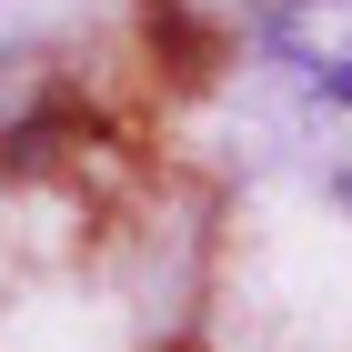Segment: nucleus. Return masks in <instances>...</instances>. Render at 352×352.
I'll use <instances>...</instances> for the list:
<instances>
[{"mask_svg": "<svg viewBox=\"0 0 352 352\" xmlns=\"http://www.w3.org/2000/svg\"><path fill=\"white\" fill-rule=\"evenodd\" d=\"M262 51L292 91H352V0H272Z\"/></svg>", "mask_w": 352, "mask_h": 352, "instance_id": "obj_1", "label": "nucleus"}, {"mask_svg": "<svg viewBox=\"0 0 352 352\" xmlns=\"http://www.w3.org/2000/svg\"><path fill=\"white\" fill-rule=\"evenodd\" d=\"M302 111H312V162H322L332 191L352 201V91H302Z\"/></svg>", "mask_w": 352, "mask_h": 352, "instance_id": "obj_2", "label": "nucleus"}]
</instances>
